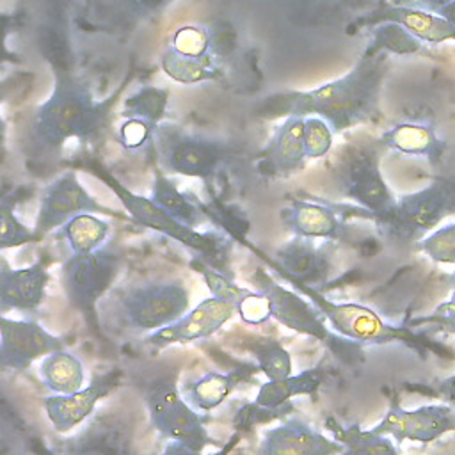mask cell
Segmentation results:
<instances>
[{
    "mask_svg": "<svg viewBox=\"0 0 455 455\" xmlns=\"http://www.w3.org/2000/svg\"><path fill=\"white\" fill-rule=\"evenodd\" d=\"M304 160V117H286L261 153V169L274 176H288L297 172Z\"/></svg>",
    "mask_w": 455,
    "mask_h": 455,
    "instance_id": "cell-23",
    "label": "cell"
},
{
    "mask_svg": "<svg viewBox=\"0 0 455 455\" xmlns=\"http://www.w3.org/2000/svg\"><path fill=\"white\" fill-rule=\"evenodd\" d=\"M448 283L451 284V288H455V270L450 274V277H448Z\"/></svg>",
    "mask_w": 455,
    "mask_h": 455,
    "instance_id": "cell-51",
    "label": "cell"
},
{
    "mask_svg": "<svg viewBox=\"0 0 455 455\" xmlns=\"http://www.w3.org/2000/svg\"><path fill=\"white\" fill-rule=\"evenodd\" d=\"M343 444L323 435L302 418H281L265 430L258 446V455H341Z\"/></svg>",
    "mask_w": 455,
    "mask_h": 455,
    "instance_id": "cell-15",
    "label": "cell"
},
{
    "mask_svg": "<svg viewBox=\"0 0 455 455\" xmlns=\"http://www.w3.org/2000/svg\"><path fill=\"white\" fill-rule=\"evenodd\" d=\"M252 284L256 286V291L265 295L270 318L277 323L316 339L341 363L352 364L361 359L363 345L336 334L316 306L309 299H304L297 290L284 288L268 272H265V268H258L252 274Z\"/></svg>",
    "mask_w": 455,
    "mask_h": 455,
    "instance_id": "cell-5",
    "label": "cell"
},
{
    "mask_svg": "<svg viewBox=\"0 0 455 455\" xmlns=\"http://www.w3.org/2000/svg\"><path fill=\"white\" fill-rule=\"evenodd\" d=\"M119 370H110L92 379V382L71 395H52L43 398L44 412L55 432L68 434L87 421L96 403L119 386Z\"/></svg>",
    "mask_w": 455,
    "mask_h": 455,
    "instance_id": "cell-17",
    "label": "cell"
},
{
    "mask_svg": "<svg viewBox=\"0 0 455 455\" xmlns=\"http://www.w3.org/2000/svg\"><path fill=\"white\" fill-rule=\"evenodd\" d=\"M236 315V307L215 297L204 299L181 318L151 332L146 341L153 347H167L172 343H190L217 332L228 320Z\"/></svg>",
    "mask_w": 455,
    "mask_h": 455,
    "instance_id": "cell-18",
    "label": "cell"
},
{
    "mask_svg": "<svg viewBox=\"0 0 455 455\" xmlns=\"http://www.w3.org/2000/svg\"><path fill=\"white\" fill-rule=\"evenodd\" d=\"M332 146V130L331 126L315 116L304 117V148L306 158L323 156Z\"/></svg>",
    "mask_w": 455,
    "mask_h": 455,
    "instance_id": "cell-40",
    "label": "cell"
},
{
    "mask_svg": "<svg viewBox=\"0 0 455 455\" xmlns=\"http://www.w3.org/2000/svg\"><path fill=\"white\" fill-rule=\"evenodd\" d=\"M190 306V293L180 281H151L128 288L117 299L123 323L133 331L155 332L181 318Z\"/></svg>",
    "mask_w": 455,
    "mask_h": 455,
    "instance_id": "cell-8",
    "label": "cell"
},
{
    "mask_svg": "<svg viewBox=\"0 0 455 455\" xmlns=\"http://www.w3.org/2000/svg\"><path fill=\"white\" fill-rule=\"evenodd\" d=\"M39 375L53 395H71L82 389L85 380L82 361L66 348L46 354L39 364Z\"/></svg>",
    "mask_w": 455,
    "mask_h": 455,
    "instance_id": "cell-26",
    "label": "cell"
},
{
    "mask_svg": "<svg viewBox=\"0 0 455 455\" xmlns=\"http://www.w3.org/2000/svg\"><path fill=\"white\" fill-rule=\"evenodd\" d=\"M169 48L176 53L194 57V59H212L210 50V36L201 27H181L174 32Z\"/></svg>",
    "mask_w": 455,
    "mask_h": 455,
    "instance_id": "cell-39",
    "label": "cell"
},
{
    "mask_svg": "<svg viewBox=\"0 0 455 455\" xmlns=\"http://www.w3.org/2000/svg\"><path fill=\"white\" fill-rule=\"evenodd\" d=\"M149 199L156 206H160L164 212H167L171 217H174L176 220L190 228H196L203 219L199 206L188 196H185L176 187V183L171 181L167 176H164L160 171L155 172V181L151 187Z\"/></svg>",
    "mask_w": 455,
    "mask_h": 455,
    "instance_id": "cell-29",
    "label": "cell"
},
{
    "mask_svg": "<svg viewBox=\"0 0 455 455\" xmlns=\"http://www.w3.org/2000/svg\"><path fill=\"white\" fill-rule=\"evenodd\" d=\"M325 427L332 437L343 444L341 455H398L391 437L364 430L359 425H341L336 418L327 416Z\"/></svg>",
    "mask_w": 455,
    "mask_h": 455,
    "instance_id": "cell-27",
    "label": "cell"
},
{
    "mask_svg": "<svg viewBox=\"0 0 455 455\" xmlns=\"http://www.w3.org/2000/svg\"><path fill=\"white\" fill-rule=\"evenodd\" d=\"M418 249L435 263L455 265V222L430 231L419 240Z\"/></svg>",
    "mask_w": 455,
    "mask_h": 455,
    "instance_id": "cell-38",
    "label": "cell"
},
{
    "mask_svg": "<svg viewBox=\"0 0 455 455\" xmlns=\"http://www.w3.org/2000/svg\"><path fill=\"white\" fill-rule=\"evenodd\" d=\"M382 21H393L402 25L409 34L419 41L443 43L455 41V25L432 11H425L418 5H389L382 4L373 12L361 18L355 25L373 27Z\"/></svg>",
    "mask_w": 455,
    "mask_h": 455,
    "instance_id": "cell-21",
    "label": "cell"
},
{
    "mask_svg": "<svg viewBox=\"0 0 455 455\" xmlns=\"http://www.w3.org/2000/svg\"><path fill=\"white\" fill-rule=\"evenodd\" d=\"M336 171L343 196L364 208V213L377 219L395 206L396 199L380 174L379 155L371 146H347Z\"/></svg>",
    "mask_w": 455,
    "mask_h": 455,
    "instance_id": "cell-11",
    "label": "cell"
},
{
    "mask_svg": "<svg viewBox=\"0 0 455 455\" xmlns=\"http://www.w3.org/2000/svg\"><path fill=\"white\" fill-rule=\"evenodd\" d=\"M121 272V254L112 247L85 254H69L60 268L62 288L73 307L92 316L98 300L110 290Z\"/></svg>",
    "mask_w": 455,
    "mask_h": 455,
    "instance_id": "cell-9",
    "label": "cell"
},
{
    "mask_svg": "<svg viewBox=\"0 0 455 455\" xmlns=\"http://www.w3.org/2000/svg\"><path fill=\"white\" fill-rule=\"evenodd\" d=\"M423 323L435 325V327H439V329H443L446 332L455 334V291L451 293V297L448 300H444L439 306H435L432 313L411 320L409 327L423 325Z\"/></svg>",
    "mask_w": 455,
    "mask_h": 455,
    "instance_id": "cell-41",
    "label": "cell"
},
{
    "mask_svg": "<svg viewBox=\"0 0 455 455\" xmlns=\"http://www.w3.org/2000/svg\"><path fill=\"white\" fill-rule=\"evenodd\" d=\"M291 411H293V405L290 402L283 403L279 407H263L256 402H251L236 411V414L233 418V427H235V432L242 435L245 432L254 430L256 427L281 419V418L288 416Z\"/></svg>",
    "mask_w": 455,
    "mask_h": 455,
    "instance_id": "cell-37",
    "label": "cell"
},
{
    "mask_svg": "<svg viewBox=\"0 0 455 455\" xmlns=\"http://www.w3.org/2000/svg\"><path fill=\"white\" fill-rule=\"evenodd\" d=\"M80 213H103L117 219L124 217L91 196L89 190L80 183L76 171L69 169L46 185L41 194L37 217L32 229L36 242L43 240L46 235L59 229L62 224Z\"/></svg>",
    "mask_w": 455,
    "mask_h": 455,
    "instance_id": "cell-12",
    "label": "cell"
},
{
    "mask_svg": "<svg viewBox=\"0 0 455 455\" xmlns=\"http://www.w3.org/2000/svg\"><path fill=\"white\" fill-rule=\"evenodd\" d=\"M194 267L197 268V272L203 275L212 297L219 299V300H224V302H229L233 304L235 307L247 297L251 295L254 290L251 288H243V286H238L229 275L222 274V272H217L215 268L208 267L206 263L196 259L194 261Z\"/></svg>",
    "mask_w": 455,
    "mask_h": 455,
    "instance_id": "cell-36",
    "label": "cell"
},
{
    "mask_svg": "<svg viewBox=\"0 0 455 455\" xmlns=\"http://www.w3.org/2000/svg\"><path fill=\"white\" fill-rule=\"evenodd\" d=\"M36 242L32 229H28L16 215V199H0V251L21 247Z\"/></svg>",
    "mask_w": 455,
    "mask_h": 455,
    "instance_id": "cell-35",
    "label": "cell"
},
{
    "mask_svg": "<svg viewBox=\"0 0 455 455\" xmlns=\"http://www.w3.org/2000/svg\"><path fill=\"white\" fill-rule=\"evenodd\" d=\"M290 284L306 299H309L316 309L322 313L329 327L359 345H386V343H400L407 348L418 352L421 357H427L428 352H434L441 357L450 355V348L428 339L423 334L414 332L411 327L405 325H393L382 320L373 309L354 304V302H332L323 297L316 288L293 283Z\"/></svg>",
    "mask_w": 455,
    "mask_h": 455,
    "instance_id": "cell-3",
    "label": "cell"
},
{
    "mask_svg": "<svg viewBox=\"0 0 455 455\" xmlns=\"http://www.w3.org/2000/svg\"><path fill=\"white\" fill-rule=\"evenodd\" d=\"M155 126L139 121V119H126L119 128V142L126 149H139L146 142L151 140Z\"/></svg>",
    "mask_w": 455,
    "mask_h": 455,
    "instance_id": "cell-43",
    "label": "cell"
},
{
    "mask_svg": "<svg viewBox=\"0 0 455 455\" xmlns=\"http://www.w3.org/2000/svg\"><path fill=\"white\" fill-rule=\"evenodd\" d=\"M453 212L455 183L435 181L418 192L396 199L395 206L386 215L373 220L389 240L411 243L434 231V228Z\"/></svg>",
    "mask_w": 455,
    "mask_h": 455,
    "instance_id": "cell-7",
    "label": "cell"
},
{
    "mask_svg": "<svg viewBox=\"0 0 455 455\" xmlns=\"http://www.w3.org/2000/svg\"><path fill=\"white\" fill-rule=\"evenodd\" d=\"M169 101V91L144 85L128 98L123 100L121 116L124 119H139L151 126H158L165 116Z\"/></svg>",
    "mask_w": 455,
    "mask_h": 455,
    "instance_id": "cell-30",
    "label": "cell"
},
{
    "mask_svg": "<svg viewBox=\"0 0 455 455\" xmlns=\"http://www.w3.org/2000/svg\"><path fill=\"white\" fill-rule=\"evenodd\" d=\"M32 450H34L37 455H55L48 446H44V444H41V443H34V444H32Z\"/></svg>",
    "mask_w": 455,
    "mask_h": 455,
    "instance_id": "cell-50",
    "label": "cell"
},
{
    "mask_svg": "<svg viewBox=\"0 0 455 455\" xmlns=\"http://www.w3.org/2000/svg\"><path fill=\"white\" fill-rule=\"evenodd\" d=\"M162 69L167 76L180 84H197L204 80H212L219 75L212 59H194L167 48L162 55Z\"/></svg>",
    "mask_w": 455,
    "mask_h": 455,
    "instance_id": "cell-34",
    "label": "cell"
},
{
    "mask_svg": "<svg viewBox=\"0 0 455 455\" xmlns=\"http://www.w3.org/2000/svg\"><path fill=\"white\" fill-rule=\"evenodd\" d=\"M64 347V338L48 332L36 320H12L0 313V368L23 371L34 361Z\"/></svg>",
    "mask_w": 455,
    "mask_h": 455,
    "instance_id": "cell-14",
    "label": "cell"
},
{
    "mask_svg": "<svg viewBox=\"0 0 455 455\" xmlns=\"http://www.w3.org/2000/svg\"><path fill=\"white\" fill-rule=\"evenodd\" d=\"M370 430L396 443L414 441L427 444L455 432V409L444 402L405 409L398 395L393 393L386 414Z\"/></svg>",
    "mask_w": 455,
    "mask_h": 455,
    "instance_id": "cell-13",
    "label": "cell"
},
{
    "mask_svg": "<svg viewBox=\"0 0 455 455\" xmlns=\"http://www.w3.org/2000/svg\"><path fill=\"white\" fill-rule=\"evenodd\" d=\"M236 315L245 322V323H263L270 318V309H268V302L265 299V295H261L259 291H252L251 295H247L238 306H236Z\"/></svg>",
    "mask_w": 455,
    "mask_h": 455,
    "instance_id": "cell-42",
    "label": "cell"
},
{
    "mask_svg": "<svg viewBox=\"0 0 455 455\" xmlns=\"http://www.w3.org/2000/svg\"><path fill=\"white\" fill-rule=\"evenodd\" d=\"M151 140L165 171L190 178H212L228 155L219 140L188 133L174 124L160 123Z\"/></svg>",
    "mask_w": 455,
    "mask_h": 455,
    "instance_id": "cell-10",
    "label": "cell"
},
{
    "mask_svg": "<svg viewBox=\"0 0 455 455\" xmlns=\"http://www.w3.org/2000/svg\"><path fill=\"white\" fill-rule=\"evenodd\" d=\"M48 281L46 258L23 268H12L5 259H0V313H36L44 302Z\"/></svg>",
    "mask_w": 455,
    "mask_h": 455,
    "instance_id": "cell-19",
    "label": "cell"
},
{
    "mask_svg": "<svg viewBox=\"0 0 455 455\" xmlns=\"http://www.w3.org/2000/svg\"><path fill=\"white\" fill-rule=\"evenodd\" d=\"M384 144L396 151L409 155H432L437 149V139L430 126L405 123L386 132L382 137Z\"/></svg>",
    "mask_w": 455,
    "mask_h": 455,
    "instance_id": "cell-33",
    "label": "cell"
},
{
    "mask_svg": "<svg viewBox=\"0 0 455 455\" xmlns=\"http://www.w3.org/2000/svg\"><path fill=\"white\" fill-rule=\"evenodd\" d=\"M451 0H416V5L425 9V11H432L437 12L439 9H443L444 5H448Z\"/></svg>",
    "mask_w": 455,
    "mask_h": 455,
    "instance_id": "cell-48",
    "label": "cell"
},
{
    "mask_svg": "<svg viewBox=\"0 0 455 455\" xmlns=\"http://www.w3.org/2000/svg\"><path fill=\"white\" fill-rule=\"evenodd\" d=\"M247 348L254 355L256 364L267 380H281L291 375V355L277 339L267 336L251 338Z\"/></svg>",
    "mask_w": 455,
    "mask_h": 455,
    "instance_id": "cell-31",
    "label": "cell"
},
{
    "mask_svg": "<svg viewBox=\"0 0 455 455\" xmlns=\"http://www.w3.org/2000/svg\"><path fill=\"white\" fill-rule=\"evenodd\" d=\"M439 16H443L446 21H450L451 25H455V0H451L448 5H444L443 9L437 11Z\"/></svg>",
    "mask_w": 455,
    "mask_h": 455,
    "instance_id": "cell-49",
    "label": "cell"
},
{
    "mask_svg": "<svg viewBox=\"0 0 455 455\" xmlns=\"http://www.w3.org/2000/svg\"><path fill=\"white\" fill-rule=\"evenodd\" d=\"M325 377L327 370L318 364L297 375H288L281 380H267L259 386L254 402L263 407H279L295 396L313 395L325 382Z\"/></svg>",
    "mask_w": 455,
    "mask_h": 455,
    "instance_id": "cell-25",
    "label": "cell"
},
{
    "mask_svg": "<svg viewBox=\"0 0 455 455\" xmlns=\"http://www.w3.org/2000/svg\"><path fill=\"white\" fill-rule=\"evenodd\" d=\"M275 263L288 281L311 288L323 283L331 274V254L327 247L297 235L275 251Z\"/></svg>",
    "mask_w": 455,
    "mask_h": 455,
    "instance_id": "cell-20",
    "label": "cell"
},
{
    "mask_svg": "<svg viewBox=\"0 0 455 455\" xmlns=\"http://www.w3.org/2000/svg\"><path fill=\"white\" fill-rule=\"evenodd\" d=\"M284 222L297 236L311 240H334L343 233V224L339 222L334 208L313 201H291L284 212Z\"/></svg>",
    "mask_w": 455,
    "mask_h": 455,
    "instance_id": "cell-24",
    "label": "cell"
},
{
    "mask_svg": "<svg viewBox=\"0 0 455 455\" xmlns=\"http://www.w3.org/2000/svg\"><path fill=\"white\" fill-rule=\"evenodd\" d=\"M89 171L98 176L121 201L124 212L130 219H133L139 226L149 228L156 233H162L181 245L188 247L190 251L197 252V259L206 263L208 267L215 268L217 272H226L228 267V243L215 233H203L197 231L174 217H171L167 212H164L160 206H156L149 197H144L140 194L132 192L128 187H124L114 174H110L101 165L94 164L89 165ZM231 277V275H229Z\"/></svg>",
    "mask_w": 455,
    "mask_h": 455,
    "instance_id": "cell-4",
    "label": "cell"
},
{
    "mask_svg": "<svg viewBox=\"0 0 455 455\" xmlns=\"http://www.w3.org/2000/svg\"><path fill=\"white\" fill-rule=\"evenodd\" d=\"M407 387L412 391L428 395V396H435L441 402H444L455 409V375H450L444 379H435V380L423 382V384L409 382Z\"/></svg>",
    "mask_w": 455,
    "mask_h": 455,
    "instance_id": "cell-45",
    "label": "cell"
},
{
    "mask_svg": "<svg viewBox=\"0 0 455 455\" xmlns=\"http://www.w3.org/2000/svg\"><path fill=\"white\" fill-rule=\"evenodd\" d=\"M5 156H7V126L0 110V164H4Z\"/></svg>",
    "mask_w": 455,
    "mask_h": 455,
    "instance_id": "cell-47",
    "label": "cell"
},
{
    "mask_svg": "<svg viewBox=\"0 0 455 455\" xmlns=\"http://www.w3.org/2000/svg\"><path fill=\"white\" fill-rule=\"evenodd\" d=\"M68 39L57 30L44 36V59L53 73V89L32 119L30 139L39 155L59 156L71 139L82 144L100 142L108 128L121 87L105 100H98L89 84L78 76L69 62Z\"/></svg>",
    "mask_w": 455,
    "mask_h": 455,
    "instance_id": "cell-1",
    "label": "cell"
},
{
    "mask_svg": "<svg viewBox=\"0 0 455 455\" xmlns=\"http://www.w3.org/2000/svg\"><path fill=\"white\" fill-rule=\"evenodd\" d=\"M373 37L364 55L373 53H396V55H414L421 52V41L409 34L402 25L393 21H382L373 25Z\"/></svg>",
    "mask_w": 455,
    "mask_h": 455,
    "instance_id": "cell-32",
    "label": "cell"
},
{
    "mask_svg": "<svg viewBox=\"0 0 455 455\" xmlns=\"http://www.w3.org/2000/svg\"><path fill=\"white\" fill-rule=\"evenodd\" d=\"M110 224L92 213H80L59 228L71 254H85L105 245Z\"/></svg>",
    "mask_w": 455,
    "mask_h": 455,
    "instance_id": "cell-28",
    "label": "cell"
},
{
    "mask_svg": "<svg viewBox=\"0 0 455 455\" xmlns=\"http://www.w3.org/2000/svg\"><path fill=\"white\" fill-rule=\"evenodd\" d=\"M55 455H132V428L114 412H101L75 435L64 439Z\"/></svg>",
    "mask_w": 455,
    "mask_h": 455,
    "instance_id": "cell-16",
    "label": "cell"
},
{
    "mask_svg": "<svg viewBox=\"0 0 455 455\" xmlns=\"http://www.w3.org/2000/svg\"><path fill=\"white\" fill-rule=\"evenodd\" d=\"M259 371V366L256 363H247L242 366H236L235 370L228 373L220 371H206L194 382H188L181 389V396L201 412H210L217 409L220 403H224L229 395L243 382L252 380V377Z\"/></svg>",
    "mask_w": 455,
    "mask_h": 455,
    "instance_id": "cell-22",
    "label": "cell"
},
{
    "mask_svg": "<svg viewBox=\"0 0 455 455\" xmlns=\"http://www.w3.org/2000/svg\"><path fill=\"white\" fill-rule=\"evenodd\" d=\"M387 53L364 55L352 71L311 91H286L268 96L258 114L263 117L323 119L332 132L361 124L373 116L386 75Z\"/></svg>",
    "mask_w": 455,
    "mask_h": 455,
    "instance_id": "cell-2",
    "label": "cell"
},
{
    "mask_svg": "<svg viewBox=\"0 0 455 455\" xmlns=\"http://www.w3.org/2000/svg\"><path fill=\"white\" fill-rule=\"evenodd\" d=\"M144 402L151 427L169 441L181 443L197 451L219 444L210 435L204 416L181 396L176 373L153 379L144 391Z\"/></svg>",
    "mask_w": 455,
    "mask_h": 455,
    "instance_id": "cell-6",
    "label": "cell"
},
{
    "mask_svg": "<svg viewBox=\"0 0 455 455\" xmlns=\"http://www.w3.org/2000/svg\"><path fill=\"white\" fill-rule=\"evenodd\" d=\"M240 434L235 432V435L228 441V444L222 446V450L219 453H212V455H228L231 451V448L240 441ZM160 455H204L203 451H197V450H192L181 443H176V441H169V444L165 446V450L160 453Z\"/></svg>",
    "mask_w": 455,
    "mask_h": 455,
    "instance_id": "cell-46",
    "label": "cell"
},
{
    "mask_svg": "<svg viewBox=\"0 0 455 455\" xmlns=\"http://www.w3.org/2000/svg\"><path fill=\"white\" fill-rule=\"evenodd\" d=\"M116 2L124 20L139 21L160 12L172 0H116Z\"/></svg>",
    "mask_w": 455,
    "mask_h": 455,
    "instance_id": "cell-44",
    "label": "cell"
}]
</instances>
